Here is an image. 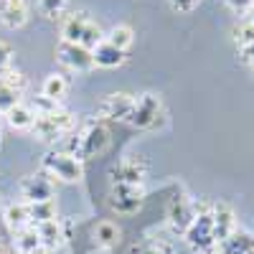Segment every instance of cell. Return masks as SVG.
Returning a JSON list of instances; mask_svg holds the SVG:
<instances>
[{"label":"cell","mask_w":254,"mask_h":254,"mask_svg":"<svg viewBox=\"0 0 254 254\" xmlns=\"http://www.w3.org/2000/svg\"><path fill=\"white\" fill-rule=\"evenodd\" d=\"M10 61H13V46L0 41V74H5L10 69Z\"/></svg>","instance_id":"obj_30"},{"label":"cell","mask_w":254,"mask_h":254,"mask_svg":"<svg viewBox=\"0 0 254 254\" xmlns=\"http://www.w3.org/2000/svg\"><path fill=\"white\" fill-rule=\"evenodd\" d=\"M226 5L234 10L237 15H242V18H247L252 10H254V0H226Z\"/></svg>","instance_id":"obj_29"},{"label":"cell","mask_w":254,"mask_h":254,"mask_svg":"<svg viewBox=\"0 0 254 254\" xmlns=\"http://www.w3.org/2000/svg\"><path fill=\"white\" fill-rule=\"evenodd\" d=\"M18 193L23 198V203H41V201H54L56 186L54 181L44 176H26L18 183Z\"/></svg>","instance_id":"obj_11"},{"label":"cell","mask_w":254,"mask_h":254,"mask_svg":"<svg viewBox=\"0 0 254 254\" xmlns=\"http://www.w3.org/2000/svg\"><path fill=\"white\" fill-rule=\"evenodd\" d=\"M3 120L13 127V130H20V132H31V127H33V122H36V112L28 107V104H15V107H10L5 115H3Z\"/></svg>","instance_id":"obj_18"},{"label":"cell","mask_w":254,"mask_h":254,"mask_svg":"<svg viewBox=\"0 0 254 254\" xmlns=\"http://www.w3.org/2000/svg\"><path fill=\"white\" fill-rule=\"evenodd\" d=\"M168 229L173 231L176 237H183L186 229L190 226V221L196 219V201H190L186 196H178L171 201V206H168Z\"/></svg>","instance_id":"obj_12"},{"label":"cell","mask_w":254,"mask_h":254,"mask_svg":"<svg viewBox=\"0 0 254 254\" xmlns=\"http://www.w3.org/2000/svg\"><path fill=\"white\" fill-rule=\"evenodd\" d=\"M160 117H163V99L153 92H142L135 97L132 112L127 122L137 127V130H155L160 125Z\"/></svg>","instance_id":"obj_5"},{"label":"cell","mask_w":254,"mask_h":254,"mask_svg":"<svg viewBox=\"0 0 254 254\" xmlns=\"http://www.w3.org/2000/svg\"><path fill=\"white\" fill-rule=\"evenodd\" d=\"M92 56H94V66H99V69H120L127 61V51H120L117 46L107 44V41H102L92 51Z\"/></svg>","instance_id":"obj_17"},{"label":"cell","mask_w":254,"mask_h":254,"mask_svg":"<svg viewBox=\"0 0 254 254\" xmlns=\"http://www.w3.org/2000/svg\"><path fill=\"white\" fill-rule=\"evenodd\" d=\"M120 239H122V229H120L115 221L104 219V221H99V224L94 226V242H97V247L112 249V247L120 244Z\"/></svg>","instance_id":"obj_19"},{"label":"cell","mask_w":254,"mask_h":254,"mask_svg":"<svg viewBox=\"0 0 254 254\" xmlns=\"http://www.w3.org/2000/svg\"><path fill=\"white\" fill-rule=\"evenodd\" d=\"M147 176V160L142 155H127L117 165L110 168V181L112 183H127V186H142Z\"/></svg>","instance_id":"obj_8"},{"label":"cell","mask_w":254,"mask_h":254,"mask_svg":"<svg viewBox=\"0 0 254 254\" xmlns=\"http://www.w3.org/2000/svg\"><path fill=\"white\" fill-rule=\"evenodd\" d=\"M33 229H36V234H38L41 244L49 247L51 252H54V249H61L64 244L69 242V221H59V219H54V221L36 224Z\"/></svg>","instance_id":"obj_14"},{"label":"cell","mask_w":254,"mask_h":254,"mask_svg":"<svg viewBox=\"0 0 254 254\" xmlns=\"http://www.w3.org/2000/svg\"><path fill=\"white\" fill-rule=\"evenodd\" d=\"M31 254H54V252H51L49 247H44V244H41V247H36V249H33Z\"/></svg>","instance_id":"obj_33"},{"label":"cell","mask_w":254,"mask_h":254,"mask_svg":"<svg viewBox=\"0 0 254 254\" xmlns=\"http://www.w3.org/2000/svg\"><path fill=\"white\" fill-rule=\"evenodd\" d=\"M36 247H41V239H38L33 226L15 231V249H18V254H31Z\"/></svg>","instance_id":"obj_26"},{"label":"cell","mask_w":254,"mask_h":254,"mask_svg":"<svg viewBox=\"0 0 254 254\" xmlns=\"http://www.w3.org/2000/svg\"><path fill=\"white\" fill-rule=\"evenodd\" d=\"M132 104H135L132 94L115 92V94H107L97 104V115L102 120H110V122H127L130 120V112H132Z\"/></svg>","instance_id":"obj_9"},{"label":"cell","mask_w":254,"mask_h":254,"mask_svg":"<svg viewBox=\"0 0 254 254\" xmlns=\"http://www.w3.org/2000/svg\"><path fill=\"white\" fill-rule=\"evenodd\" d=\"M211 221H214V237L216 242H226L237 231V214L226 201H214L211 203Z\"/></svg>","instance_id":"obj_13"},{"label":"cell","mask_w":254,"mask_h":254,"mask_svg":"<svg viewBox=\"0 0 254 254\" xmlns=\"http://www.w3.org/2000/svg\"><path fill=\"white\" fill-rule=\"evenodd\" d=\"M0 140H3V117H0Z\"/></svg>","instance_id":"obj_35"},{"label":"cell","mask_w":254,"mask_h":254,"mask_svg":"<svg viewBox=\"0 0 254 254\" xmlns=\"http://www.w3.org/2000/svg\"><path fill=\"white\" fill-rule=\"evenodd\" d=\"M127 254H176V247L168 239H150V242L132 244Z\"/></svg>","instance_id":"obj_24"},{"label":"cell","mask_w":254,"mask_h":254,"mask_svg":"<svg viewBox=\"0 0 254 254\" xmlns=\"http://www.w3.org/2000/svg\"><path fill=\"white\" fill-rule=\"evenodd\" d=\"M249 254H254V252H249Z\"/></svg>","instance_id":"obj_37"},{"label":"cell","mask_w":254,"mask_h":254,"mask_svg":"<svg viewBox=\"0 0 254 254\" xmlns=\"http://www.w3.org/2000/svg\"><path fill=\"white\" fill-rule=\"evenodd\" d=\"M183 242L196 254H216L219 242L214 237V221H211V203L196 201V219L186 229Z\"/></svg>","instance_id":"obj_2"},{"label":"cell","mask_w":254,"mask_h":254,"mask_svg":"<svg viewBox=\"0 0 254 254\" xmlns=\"http://www.w3.org/2000/svg\"><path fill=\"white\" fill-rule=\"evenodd\" d=\"M0 23L15 31L28 23V3L26 0H0Z\"/></svg>","instance_id":"obj_16"},{"label":"cell","mask_w":254,"mask_h":254,"mask_svg":"<svg viewBox=\"0 0 254 254\" xmlns=\"http://www.w3.org/2000/svg\"><path fill=\"white\" fill-rule=\"evenodd\" d=\"M168 3H171V8L176 13H190L198 5V0H168Z\"/></svg>","instance_id":"obj_31"},{"label":"cell","mask_w":254,"mask_h":254,"mask_svg":"<svg viewBox=\"0 0 254 254\" xmlns=\"http://www.w3.org/2000/svg\"><path fill=\"white\" fill-rule=\"evenodd\" d=\"M247 18H249V20H252V26H254V10H252V13H249V15H247Z\"/></svg>","instance_id":"obj_36"},{"label":"cell","mask_w":254,"mask_h":254,"mask_svg":"<svg viewBox=\"0 0 254 254\" xmlns=\"http://www.w3.org/2000/svg\"><path fill=\"white\" fill-rule=\"evenodd\" d=\"M74 127H76V115L59 107V110L51 112V115L36 117L31 132H33V137L41 140V142H61L69 132H74Z\"/></svg>","instance_id":"obj_3"},{"label":"cell","mask_w":254,"mask_h":254,"mask_svg":"<svg viewBox=\"0 0 254 254\" xmlns=\"http://www.w3.org/2000/svg\"><path fill=\"white\" fill-rule=\"evenodd\" d=\"M89 15L84 10H69L64 13L61 18V41H66V44H81V36L89 26Z\"/></svg>","instance_id":"obj_15"},{"label":"cell","mask_w":254,"mask_h":254,"mask_svg":"<svg viewBox=\"0 0 254 254\" xmlns=\"http://www.w3.org/2000/svg\"><path fill=\"white\" fill-rule=\"evenodd\" d=\"M28 107L36 112V117H41V115H51V112H56L61 104L59 102H54V99H49V97H44V94H38V97H33L31 99V104Z\"/></svg>","instance_id":"obj_28"},{"label":"cell","mask_w":254,"mask_h":254,"mask_svg":"<svg viewBox=\"0 0 254 254\" xmlns=\"http://www.w3.org/2000/svg\"><path fill=\"white\" fill-rule=\"evenodd\" d=\"M145 188L142 186H127V183H112L110 186V208L120 216H132L142 208Z\"/></svg>","instance_id":"obj_6"},{"label":"cell","mask_w":254,"mask_h":254,"mask_svg":"<svg viewBox=\"0 0 254 254\" xmlns=\"http://www.w3.org/2000/svg\"><path fill=\"white\" fill-rule=\"evenodd\" d=\"M3 219H5V224H8V229L13 231V234H15V231H20V229H28V226H31L28 206H26L23 201H18V203H10V206L5 208Z\"/></svg>","instance_id":"obj_21"},{"label":"cell","mask_w":254,"mask_h":254,"mask_svg":"<svg viewBox=\"0 0 254 254\" xmlns=\"http://www.w3.org/2000/svg\"><path fill=\"white\" fill-rule=\"evenodd\" d=\"M56 61L61 64L64 69L69 71H76V74H84L94 69V56L89 49H84L81 44H66V41H61L56 46Z\"/></svg>","instance_id":"obj_7"},{"label":"cell","mask_w":254,"mask_h":254,"mask_svg":"<svg viewBox=\"0 0 254 254\" xmlns=\"http://www.w3.org/2000/svg\"><path fill=\"white\" fill-rule=\"evenodd\" d=\"M107 145H110V130L102 122H89V125H84L76 135L69 132L66 137H64L59 150L71 153L74 158H79L84 163V160L97 158L99 153H104Z\"/></svg>","instance_id":"obj_1"},{"label":"cell","mask_w":254,"mask_h":254,"mask_svg":"<svg viewBox=\"0 0 254 254\" xmlns=\"http://www.w3.org/2000/svg\"><path fill=\"white\" fill-rule=\"evenodd\" d=\"M239 61H242V64H247V66H252V69H254V44H249V46L239 49Z\"/></svg>","instance_id":"obj_32"},{"label":"cell","mask_w":254,"mask_h":254,"mask_svg":"<svg viewBox=\"0 0 254 254\" xmlns=\"http://www.w3.org/2000/svg\"><path fill=\"white\" fill-rule=\"evenodd\" d=\"M41 171L49 178H56L61 183H79L84 178V163L64 150H49L41 158Z\"/></svg>","instance_id":"obj_4"},{"label":"cell","mask_w":254,"mask_h":254,"mask_svg":"<svg viewBox=\"0 0 254 254\" xmlns=\"http://www.w3.org/2000/svg\"><path fill=\"white\" fill-rule=\"evenodd\" d=\"M231 41H234L237 49L254 44V26H252L249 18H242L239 23H234V28H231Z\"/></svg>","instance_id":"obj_25"},{"label":"cell","mask_w":254,"mask_h":254,"mask_svg":"<svg viewBox=\"0 0 254 254\" xmlns=\"http://www.w3.org/2000/svg\"><path fill=\"white\" fill-rule=\"evenodd\" d=\"M69 0H38V13L44 18H64Z\"/></svg>","instance_id":"obj_27"},{"label":"cell","mask_w":254,"mask_h":254,"mask_svg":"<svg viewBox=\"0 0 254 254\" xmlns=\"http://www.w3.org/2000/svg\"><path fill=\"white\" fill-rule=\"evenodd\" d=\"M104 41L112 44V46H117L120 51H127V49L132 46V41H135V31L127 26V23H117V26L110 28V33L104 36Z\"/></svg>","instance_id":"obj_23"},{"label":"cell","mask_w":254,"mask_h":254,"mask_svg":"<svg viewBox=\"0 0 254 254\" xmlns=\"http://www.w3.org/2000/svg\"><path fill=\"white\" fill-rule=\"evenodd\" d=\"M66 92H69V81H66V76L59 74V71L49 74V76L44 79V84H41V94L49 97V99H54V102H59V104H61L64 97H66Z\"/></svg>","instance_id":"obj_20"},{"label":"cell","mask_w":254,"mask_h":254,"mask_svg":"<svg viewBox=\"0 0 254 254\" xmlns=\"http://www.w3.org/2000/svg\"><path fill=\"white\" fill-rule=\"evenodd\" d=\"M26 206H28L31 226L59 219V206H56V198H54V201H41V203H26Z\"/></svg>","instance_id":"obj_22"},{"label":"cell","mask_w":254,"mask_h":254,"mask_svg":"<svg viewBox=\"0 0 254 254\" xmlns=\"http://www.w3.org/2000/svg\"><path fill=\"white\" fill-rule=\"evenodd\" d=\"M0 254H8V249H5V244L0 242Z\"/></svg>","instance_id":"obj_34"},{"label":"cell","mask_w":254,"mask_h":254,"mask_svg":"<svg viewBox=\"0 0 254 254\" xmlns=\"http://www.w3.org/2000/svg\"><path fill=\"white\" fill-rule=\"evenodd\" d=\"M26 87H28V79L20 71L8 69L3 76H0V117H3L10 107L20 104V97H23Z\"/></svg>","instance_id":"obj_10"}]
</instances>
